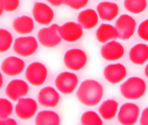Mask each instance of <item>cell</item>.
Wrapping results in <instances>:
<instances>
[{"label":"cell","mask_w":148,"mask_h":125,"mask_svg":"<svg viewBox=\"0 0 148 125\" xmlns=\"http://www.w3.org/2000/svg\"><path fill=\"white\" fill-rule=\"evenodd\" d=\"M103 95V86L95 80H87L83 81L77 93V97L81 103L86 106L97 105Z\"/></svg>","instance_id":"6da1fadb"},{"label":"cell","mask_w":148,"mask_h":125,"mask_svg":"<svg viewBox=\"0 0 148 125\" xmlns=\"http://www.w3.org/2000/svg\"><path fill=\"white\" fill-rule=\"evenodd\" d=\"M146 89L145 81L136 76L129 78L120 86L122 95L129 100H137L141 98L145 93Z\"/></svg>","instance_id":"7a4b0ae2"},{"label":"cell","mask_w":148,"mask_h":125,"mask_svg":"<svg viewBox=\"0 0 148 125\" xmlns=\"http://www.w3.org/2000/svg\"><path fill=\"white\" fill-rule=\"evenodd\" d=\"M60 26L53 23L48 27L41 29L38 33L39 41L41 45L47 47H53L60 44L62 38L59 33Z\"/></svg>","instance_id":"3957f363"},{"label":"cell","mask_w":148,"mask_h":125,"mask_svg":"<svg viewBox=\"0 0 148 125\" xmlns=\"http://www.w3.org/2000/svg\"><path fill=\"white\" fill-rule=\"evenodd\" d=\"M135 19L126 14H122L116 20L115 27L117 30L119 38L123 41L130 39L134 34L136 29Z\"/></svg>","instance_id":"277c9868"},{"label":"cell","mask_w":148,"mask_h":125,"mask_svg":"<svg viewBox=\"0 0 148 125\" xmlns=\"http://www.w3.org/2000/svg\"><path fill=\"white\" fill-rule=\"evenodd\" d=\"M47 76V69L44 64L38 62L30 64L26 71L27 80L33 86L42 85L46 80Z\"/></svg>","instance_id":"5b68a950"},{"label":"cell","mask_w":148,"mask_h":125,"mask_svg":"<svg viewBox=\"0 0 148 125\" xmlns=\"http://www.w3.org/2000/svg\"><path fill=\"white\" fill-rule=\"evenodd\" d=\"M86 54L83 50L77 48L71 49L66 51L64 56L65 65L71 70H80L87 62Z\"/></svg>","instance_id":"8992f818"},{"label":"cell","mask_w":148,"mask_h":125,"mask_svg":"<svg viewBox=\"0 0 148 125\" xmlns=\"http://www.w3.org/2000/svg\"><path fill=\"white\" fill-rule=\"evenodd\" d=\"M38 47L36 38L33 36H22L15 40L13 49L20 56L27 57L33 54Z\"/></svg>","instance_id":"52a82bcc"},{"label":"cell","mask_w":148,"mask_h":125,"mask_svg":"<svg viewBox=\"0 0 148 125\" xmlns=\"http://www.w3.org/2000/svg\"><path fill=\"white\" fill-rule=\"evenodd\" d=\"M78 83L77 76L73 73L64 72L58 75L55 80L57 89L62 93L69 94L74 91Z\"/></svg>","instance_id":"ba28073f"},{"label":"cell","mask_w":148,"mask_h":125,"mask_svg":"<svg viewBox=\"0 0 148 125\" xmlns=\"http://www.w3.org/2000/svg\"><path fill=\"white\" fill-rule=\"evenodd\" d=\"M139 115V108L132 103L123 104L118 115L119 121L123 125H131L136 122Z\"/></svg>","instance_id":"9c48e42d"},{"label":"cell","mask_w":148,"mask_h":125,"mask_svg":"<svg viewBox=\"0 0 148 125\" xmlns=\"http://www.w3.org/2000/svg\"><path fill=\"white\" fill-rule=\"evenodd\" d=\"M58 31L62 39L67 42L76 41L83 34V27L74 22H68L60 26Z\"/></svg>","instance_id":"30bf717a"},{"label":"cell","mask_w":148,"mask_h":125,"mask_svg":"<svg viewBox=\"0 0 148 125\" xmlns=\"http://www.w3.org/2000/svg\"><path fill=\"white\" fill-rule=\"evenodd\" d=\"M38 104L31 98H21L15 106V113L21 119L29 120L36 113Z\"/></svg>","instance_id":"8fae6325"},{"label":"cell","mask_w":148,"mask_h":125,"mask_svg":"<svg viewBox=\"0 0 148 125\" xmlns=\"http://www.w3.org/2000/svg\"><path fill=\"white\" fill-rule=\"evenodd\" d=\"M32 13L35 21L42 25H49L54 18V12L52 9L44 3H35Z\"/></svg>","instance_id":"7c38bea8"},{"label":"cell","mask_w":148,"mask_h":125,"mask_svg":"<svg viewBox=\"0 0 148 125\" xmlns=\"http://www.w3.org/2000/svg\"><path fill=\"white\" fill-rule=\"evenodd\" d=\"M29 91L27 83L23 80L15 79L11 81L6 88V94L9 99L17 101L26 95Z\"/></svg>","instance_id":"4fadbf2b"},{"label":"cell","mask_w":148,"mask_h":125,"mask_svg":"<svg viewBox=\"0 0 148 125\" xmlns=\"http://www.w3.org/2000/svg\"><path fill=\"white\" fill-rule=\"evenodd\" d=\"M104 76L106 80L112 84H117L122 81L126 76L127 70L121 63L110 64L104 70Z\"/></svg>","instance_id":"5bb4252c"},{"label":"cell","mask_w":148,"mask_h":125,"mask_svg":"<svg viewBox=\"0 0 148 125\" xmlns=\"http://www.w3.org/2000/svg\"><path fill=\"white\" fill-rule=\"evenodd\" d=\"M101 53L102 57L105 60H116L123 57L124 54V48L119 43L112 41L102 47Z\"/></svg>","instance_id":"9a60e30c"},{"label":"cell","mask_w":148,"mask_h":125,"mask_svg":"<svg viewBox=\"0 0 148 125\" xmlns=\"http://www.w3.org/2000/svg\"><path fill=\"white\" fill-rule=\"evenodd\" d=\"M60 100V95L54 88L47 87L41 89L38 95L40 105L46 107L53 108L57 106Z\"/></svg>","instance_id":"2e32d148"},{"label":"cell","mask_w":148,"mask_h":125,"mask_svg":"<svg viewBox=\"0 0 148 125\" xmlns=\"http://www.w3.org/2000/svg\"><path fill=\"white\" fill-rule=\"evenodd\" d=\"M24 60L16 56H11L6 58L1 64V70L7 75L15 76L20 74L24 70Z\"/></svg>","instance_id":"e0dca14e"},{"label":"cell","mask_w":148,"mask_h":125,"mask_svg":"<svg viewBox=\"0 0 148 125\" xmlns=\"http://www.w3.org/2000/svg\"><path fill=\"white\" fill-rule=\"evenodd\" d=\"M97 10L101 19L109 21H112L117 16L119 8L115 3L103 1L99 3Z\"/></svg>","instance_id":"ac0fdd59"},{"label":"cell","mask_w":148,"mask_h":125,"mask_svg":"<svg viewBox=\"0 0 148 125\" xmlns=\"http://www.w3.org/2000/svg\"><path fill=\"white\" fill-rule=\"evenodd\" d=\"M78 22L83 28L91 29L96 27L98 23L99 17L96 11L91 9H87L79 14Z\"/></svg>","instance_id":"d6986e66"},{"label":"cell","mask_w":148,"mask_h":125,"mask_svg":"<svg viewBox=\"0 0 148 125\" xmlns=\"http://www.w3.org/2000/svg\"><path fill=\"white\" fill-rule=\"evenodd\" d=\"M130 58L133 63L143 65L148 60V46L139 43L133 46L130 52Z\"/></svg>","instance_id":"ffe728a7"},{"label":"cell","mask_w":148,"mask_h":125,"mask_svg":"<svg viewBox=\"0 0 148 125\" xmlns=\"http://www.w3.org/2000/svg\"><path fill=\"white\" fill-rule=\"evenodd\" d=\"M13 27L18 34H28L32 33L34 29V22L30 16H22L17 17L14 21Z\"/></svg>","instance_id":"44dd1931"},{"label":"cell","mask_w":148,"mask_h":125,"mask_svg":"<svg viewBox=\"0 0 148 125\" xmlns=\"http://www.w3.org/2000/svg\"><path fill=\"white\" fill-rule=\"evenodd\" d=\"M96 36L99 42L105 43L110 40L119 38V34L116 27L110 24L102 23L97 30Z\"/></svg>","instance_id":"7402d4cb"},{"label":"cell","mask_w":148,"mask_h":125,"mask_svg":"<svg viewBox=\"0 0 148 125\" xmlns=\"http://www.w3.org/2000/svg\"><path fill=\"white\" fill-rule=\"evenodd\" d=\"M60 118L54 111L43 110L37 115L35 120L36 125H59Z\"/></svg>","instance_id":"603a6c76"},{"label":"cell","mask_w":148,"mask_h":125,"mask_svg":"<svg viewBox=\"0 0 148 125\" xmlns=\"http://www.w3.org/2000/svg\"><path fill=\"white\" fill-rule=\"evenodd\" d=\"M118 106V103L115 100H106L102 103L99 111L103 119L110 120L116 116Z\"/></svg>","instance_id":"cb8c5ba5"},{"label":"cell","mask_w":148,"mask_h":125,"mask_svg":"<svg viewBox=\"0 0 148 125\" xmlns=\"http://www.w3.org/2000/svg\"><path fill=\"white\" fill-rule=\"evenodd\" d=\"M125 8L129 12L138 14L144 11L147 7L146 0H125Z\"/></svg>","instance_id":"d4e9b609"},{"label":"cell","mask_w":148,"mask_h":125,"mask_svg":"<svg viewBox=\"0 0 148 125\" xmlns=\"http://www.w3.org/2000/svg\"><path fill=\"white\" fill-rule=\"evenodd\" d=\"M13 42L12 34L4 29H0V52H6L11 47Z\"/></svg>","instance_id":"484cf974"},{"label":"cell","mask_w":148,"mask_h":125,"mask_svg":"<svg viewBox=\"0 0 148 125\" xmlns=\"http://www.w3.org/2000/svg\"><path fill=\"white\" fill-rule=\"evenodd\" d=\"M83 125H103V121L98 115L93 111H88L83 114L81 118Z\"/></svg>","instance_id":"4316f807"},{"label":"cell","mask_w":148,"mask_h":125,"mask_svg":"<svg viewBox=\"0 0 148 125\" xmlns=\"http://www.w3.org/2000/svg\"><path fill=\"white\" fill-rule=\"evenodd\" d=\"M13 105L10 101L6 99H0V118L1 120L6 119L12 115Z\"/></svg>","instance_id":"83f0119b"},{"label":"cell","mask_w":148,"mask_h":125,"mask_svg":"<svg viewBox=\"0 0 148 125\" xmlns=\"http://www.w3.org/2000/svg\"><path fill=\"white\" fill-rule=\"evenodd\" d=\"M19 0H0V14H2L4 11L12 12L18 8Z\"/></svg>","instance_id":"f1b7e54d"},{"label":"cell","mask_w":148,"mask_h":125,"mask_svg":"<svg viewBox=\"0 0 148 125\" xmlns=\"http://www.w3.org/2000/svg\"><path fill=\"white\" fill-rule=\"evenodd\" d=\"M89 0H65L64 4L73 9L79 10L84 8Z\"/></svg>","instance_id":"f546056e"},{"label":"cell","mask_w":148,"mask_h":125,"mask_svg":"<svg viewBox=\"0 0 148 125\" xmlns=\"http://www.w3.org/2000/svg\"><path fill=\"white\" fill-rule=\"evenodd\" d=\"M138 33L141 39L148 41V19L140 23L138 26Z\"/></svg>","instance_id":"4dcf8cb0"},{"label":"cell","mask_w":148,"mask_h":125,"mask_svg":"<svg viewBox=\"0 0 148 125\" xmlns=\"http://www.w3.org/2000/svg\"><path fill=\"white\" fill-rule=\"evenodd\" d=\"M141 125H148V107L144 109L140 119Z\"/></svg>","instance_id":"1f68e13d"},{"label":"cell","mask_w":148,"mask_h":125,"mask_svg":"<svg viewBox=\"0 0 148 125\" xmlns=\"http://www.w3.org/2000/svg\"><path fill=\"white\" fill-rule=\"evenodd\" d=\"M17 125V122L15 120L11 118H6V119L1 120H0V125Z\"/></svg>","instance_id":"d6a6232c"},{"label":"cell","mask_w":148,"mask_h":125,"mask_svg":"<svg viewBox=\"0 0 148 125\" xmlns=\"http://www.w3.org/2000/svg\"><path fill=\"white\" fill-rule=\"evenodd\" d=\"M51 5L55 7L61 6L64 3L65 0H47Z\"/></svg>","instance_id":"836d02e7"},{"label":"cell","mask_w":148,"mask_h":125,"mask_svg":"<svg viewBox=\"0 0 148 125\" xmlns=\"http://www.w3.org/2000/svg\"><path fill=\"white\" fill-rule=\"evenodd\" d=\"M145 75L148 78V64L146 66L145 69Z\"/></svg>","instance_id":"e575fe53"},{"label":"cell","mask_w":148,"mask_h":125,"mask_svg":"<svg viewBox=\"0 0 148 125\" xmlns=\"http://www.w3.org/2000/svg\"><path fill=\"white\" fill-rule=\"evenodd\" d=\"M1 87L2 86V83H3V79H2V76L1 73Z\"/></svg>","instance_id":"d590c367"},{"label":"cell","mask_w":148,"mask_h":125,"mask_svg":"<svg viewBox=\"0 0 148 125\" xmlns=\"http://www.w3.org/2000/svg\"></svg>","instance_id":"8d00e7d4"}]
</instances>
